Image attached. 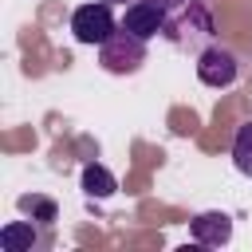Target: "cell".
<instances>
[{"label": "cell", "instance_id": "8992f818", "mask_svg": "<svg viewBox=\"0 0 252 252\" xmlns=\"http://www.w3.org/2000/svg\"><path fill=\"white\" fill-rule=\"evenodd\" d=\"M189 232H193V240L197 244H205V248H220V244H228L232 240V220H228V213H197L193 220H189Z\"/></svg>", "mask_w": 252, "mask_h": 252}, {"label": "cell", "instance_id": "8fae6325", "mask_svg": "<svg viewBox=\"0 0 252 252\" xmlns=\"http://www.w3.org/2000/svg\"><path fill=\"white\" fill-rule=\"evenodd\" d=\"M150 4H158L161 12H177V8H185L189 0H150Z\"/></svg>", "mask_w": 252, "mask_h": 252}, {"label": "cell", "instance_id": "9c48e42d", "mask_svg": "<svg viewBox=\"0 0 252 252\" xmlns=\"http://www.w3.org/2000/svg\"><path fill=\"white\" fill-rule=\"evenodd\" d=\"M232 165L244 173V177H252V118L236 130V138H232Z\"/></svg>", "mask_w": 252, "mask_h": 252}, {"label": "cell", "instance_id": "7c38bea8", "mask_svg": "<svg viewBox=\"0 0 252 252\" xmlns=\"http://www.w3.org/2000/svg\"><path fill=\"white\" fill-rule=\"evenodd\" d=\"M106 4H126V0H106Z\"/></svg>", "mask_w": 252, "mask_h": 252}, {"label": "cell", "instance_id": "3957f363", "mask_svg": "<svg viewBox=\"0 0 252 252\" xmlns=\"http://www.w3.org/2000/svg\"><path fill=\"white\" fill-rule=\"evenodd\" d=\"M114 32H118V24H114V12H110L106 0H98V4H79V8L71 12V35H75L79 43L102 47Z\"/></svg>", "mask_w": 252, "mask_h": 252}, {"label": "cell", "instance_id": "277c9868", "mask_svg": "<svg viewBox=\"0 0 252 252\" xmlns=\"http://www.w3.org/2000/svg\"><path fill=\"white\" fill-rule=\"evenodd\" d=\"M197 79L205 83V87H213V91H228L236 79H240V63H236V55L224 47V43H209V47H201L197 51Z\"/></svg>", "mask_w": 252, "mask_h": 252}, {"label": "cell", "instance_id": "5b68a950", "mask_svg": "<svg viewBox=\"0 0 252 252\" xmlns=\"http://www.w3.org/2000/svg\"><path fill=\"white\" fill-rule=\"evenodd\" d=\"M165 20H169V12H161L158 4H150V0H134V4L126 8V16H122V28L134 32V35H142V39H154V35L165 32Z\"/></svg>", "mask_w": 252, "mask_h": 252}, {"label": "cell", "instance_id": "7a4b0ae2", "mask_svg": "<svg viewBox=\"0 0 252 252\" xmlns=\"http://www.w3.org/2000/svg\"><path fill=\"white\" fill-rule=\"evenodd\" d=\"M146 43H150V39H142V35H134V32H126V28L118 24V32L98 47L102 71H110V75H134V71L146 63Z\"/></svg>", "mask_w": 252, "mask_h": 252}, {"label": "cell", "instance_id": "30bf717a", "mask_svg": "<svg viewBox=\"0 0 252 252\" xmlns=\"http://www.w3.org/2000/svg\"><path fill=\"white\" fill-rule=\"evenodd\" d=\"M20 209L32 213V217H39V224H51L55 220V205L43 201V197H20Z\"/></svg>", "mask_w": 252, "mask_h": 252}, {"label": "cell", "instance_id": "52a82bcc", "mask_svg": "<svg viewBox=\"0 0 252 252\" xmlns=\"http://www.w3.org/2000/svg\"><path fill=\"white\" fill-rule=\"evenodd\" d=\"M114 189H118V181H114V173H110L106 165H98V161L83 165V193H87V197L106 201V197H114Z\"/></svg>", "mask_w": 252, "mask_h": 252}, {"label": "cell", "instance_id": "6da1fadb", "mask_svg": "<svg viewBox=\"0 0 252 252\" xmlns=\"http://www.w3.org/2000/svg\"><path fill=\"white\" fill-rule=\"evenodd\" d=\"M161 35H169L177 47H193V51H201V47H209V43H213V16H209V8H205V4L189 0L185 8L169 12V20H165V32H161Z\"/></svg>", "mask_w": 252, "mask_h": 252}, {"label": "cell", "instance_id": "ba28073f", "mask_svg": "<svg viewBox=\"0 0 252 252\" xmlns=\"http://www.w3.org/2000/svg\"><path fill=\"white\" fill-rule=\"evenodd\" d=\"M35 240H39V236H35L32 220H12V224L0 228V248H4V252H32Z\"/></svg>", "mask_w": 252, "mask_h": 252}]
</instances>
